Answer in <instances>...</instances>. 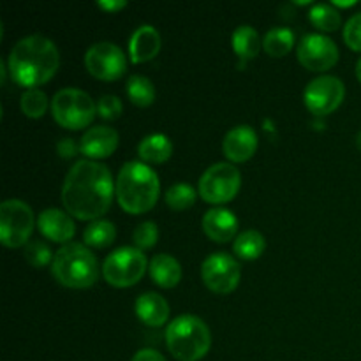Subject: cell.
<instances>
[{"mask_svg": "<svg viewBox=\"0 0 361 361\" xmlns=\"http://www.w3.org/2000/svg\"><path fill=\"white\" fill-rule=\"evenodd\" d=\"M113 176L108 166L97 161H78L62 185V203L69 215L80 221H99L111 207Z\"/></svg>", "mask_w": 361, "mask_h": 361, "instance_id": "obj_1", "label": "cell"}, {"mask_svg": "<svg viewBox=\"0 0 361 361\" xmlns=\"http://www.w3.org/2000/svg\"><path fill=\"white\" fill-rule=\"evenodd\" d=\"M59 66V49L44 35H27L20 39L7 59V69L13 81L27 90L51 80Z\"/></svg>", "mask_w": 361, "mask_h": 361, "instance_id": "obj_2", "label": "cell"}, {"mask_svg": "<svg viewBox=\"0 0 361 361\" xmlns=\"http://www.w3.org/2000/svg\"><path fill=\"white\" fill-rule=\"evenodd\" d=\"M161 194L159 176L148 164L130 161L122 166L115 182V196L123 212L145 214L155 207Z\"/></svg>", "mask_w": 361, "mask_h": 361, "instance_id": "obj_3", "label": "cell"}, {"mask_svg": "<svg viewBox=\"0 0 361 361\" xmlns=\"http://www.w3.org/2000/svg\"><path fill=\"white\" fill-rule=\"evenodd\" d=\"M166 348L178 361L203 360L212 348L210 328L196 316H178L166 328Z\"/></svg>", "mask_w": 361, "mask_h": 361, "instance_id": "obj_4", "label": "cell"}, {"mask_svg": "<svg viewBox=\"0 0 361 361\" xmlns=\"http://www.w3.org/2000/svg\"><path fill=\"white\" fill-rule=\"evenodd\" d=\"M51 274L62 286L71 289H87L99 277V264L94 252L85 243L69 242L56 250Z\"/></svg>", "mask_w": 361, "mask_h": 361, "instance_id": "obj_5", "label": "cell"}, {"mask_svg": "<svg viewBox=\"0 0 361 361\" xmlns=\"http://www.w3.org/2000/svg\"><path fill=\"white\" fill-rule=\"evenodd\" d=\"M51 115L59 126L80 130L90 126L97 115V104L80 88H62L51 99Z\"/></svg>", "mask_w": 361, "mask_h": 361, "instance_id": "obj_6", "label": "cell"}, {"mask_svg": "<svg viewBox=\"0 0 361 361\" xmlns=\"http://www.w3.org/2000/svg\"><path fill=\"white\" fill-rule=\"evenodd\" d=\"M147 268L143 250L136 247H120L102 263V277L113 288H130L141 281Z\"/></svg>", "mask_w": 361, "mask_h": 361, "instance_id": "obj_7", "label": "cell"}, {"mask_svg": "<svg viewBox=\"0 0 361 361\" xmlns=\"http://www.w3.org/2000/svg\"><path fill=\"white\" fill-rule=\"evenodd\" d=\"M34 226V212L25 201L6 200L0 204V240L6 247L27 245Z\"/></svg>", "mask_w": 361, "mask_h": 361, "instance_id": "obj_8", "label": "cell"}, {"mask_svg": "<svg viewBox=\"0 0 361 361\" xmlns=\"http://www.w3.org/2000/svg\"><path fill=\"white\" fill-rule=\"evenodd\" d=\"M240 187L242 175L238 169L229 162H217L201 175L197 190L207 203L224 204L235 200Z\"/></svg>", "mask_w": 361, "mask_h": 361, "instance_id": "obj_9", "label": "cell"}, {"mask_svg": "<svg viewBox=\"0 0 361 361\" xmlns=\"http://www.w3.org/2000/svg\"><path fill=\"white\" fill-rule=\"evenodd\" d=\"M85 67L97 80L115 81L126 74V53L109 41L95 42L85 53Z\"/></svg>", "mask_w": 361, "mask_h": 361, "instance_id": "obj_10", "label": "cell"}, {"mask_svg": "<svg viewBox=\"0 0 361 361\" xmlns=\"http://www.w3.org/2000/svg\"><path fill=\"white\" fill-rule=\"evenodd\" d=\"M201 279L212 293L229 295L235 291L242 279L238 261L226 252H215L201 264Z\"/></svg>", "mask_w": 361, "mask_h": 361, "instance_id": "obj_11", "label": "cell"}, {"mask_svg": "<svg viewBox=\"0 0 361 361\" xmlns=\"http://www.w3.org/2000/svg\"><path fill=\"white\" fill-rule=\"evenodd\" d=\"M344 97L345 87L342 80H338L337 76H330V74L312 80L303 92L307 109L319 116L334 113L342 104Z\"/></svg>", "mask_w": 361, "mask_h": 361, "instance_id": "obj_12", "label": "cell"}, {"mask_svg": "<svg viewBox=\"0 0 361 361\" xmlns=\"http://www.w3.org/2000/svg\"><path fill=\"white\" fill-rule=\"evenodd\" d=\"M300 63L312 73L330 71L338 62V48L328 35L307 34L296 49Z\"/></svg>", "mask_w": 361, "mask_h": 361, "instance_id": "obj_13", "label": "cell"}, {"mask_svg": "<svg viewBox=\"0 0 361 361\" xmlns=\"http://www.w3.org/2000/svg\"><path fill=\"white\" fill-rule=\"evenodd\" d=\"M257 150V134L250 126H236L222 141V152L233 162H245Z\"/></svg>", "mask_w": 361, "mask_h": 361, "instance_id": "obj_14", "label": "cell"}, {"mask_svg": "<svg viewBox=\"0 0 361 361\" xmlns=\"http://www.w3.org/2000/svg\"><path fill=\"white\" fill-rule=\"evenodd\" d=\"M116 147H118V133L108 126L90 127L80 141L81 154L90 157V161L109 157Z\"/></svg>", "mask_w": 361, "mask_h": 361, "instance_id": "obj_15", "label": "cell"}, {"mask_svg": "<svg viewBox=\"0 0 361 361\" xmlns=\"http://www.w3.org/2000/svg\"><path fill=\"white\" fill-rule=\"evenodd\" d=\"M37 228L48 240L56 243H69L76 233V226L67 212L59 208H48L37 217Z\"/></svg>", "mask_w": 361, "mask_h": 361, "instance_id": "obj_16", "label": "cell"}, {"mask_svg": "<svg viewBox=\"0 0 361 361\" xmlns=\"http://www.w3.org/2000/svg\"><path fill=\"white\" fill-rule=\"evenodd\" d=\"M203 231L214 242L226 243L236 238L238 219L228 208H212L203 215Z\"/></svg>", "mask_w": 361, "mask_h": 361, "instance_id": "obj_17", "label": "cell"}, {"mask_svg": "<svg viewBox=\"0 0 361 361\" xmlns=\"http://www.w3.org/2000/svg\"><path fill=\"white\" fill-rule=\"evenodd\" d=\"M161 51V34L152 25H141L134 30L129 41V56L134 63L155 59Z\"/></svg>", "mask_w": 361, "mask_h": 361, "instance_id": "obj_18", "label": "cell"}, {"mask_svg": "<svg viewBox=\"0 0 361 361\" xmlns=\"http://www.w3.org/2000/svg\"><path fill=\"white\" fill-rule=\"evenodd\" d=\"M136 316L141 323L147 326H162L166 324L169 317V303L166 302L164 296L157 295V293H145L136 300Z\"/></svg>", "mask_w": 361, "mask_h": 361, "instance_id": "obj_19", "label": "cell"}, {"mask_svg": "<svg viewBox=\"0 0 361 361\" xmlns=\"http://www.w3.org/2000/svg\"><path fill=\"white\" fill-rule=\"evenodd\" d=\"M148 271L150 277L159 288L171 289L178 286L182 281V267L176 261V257L169 256V254H157L154 259L148 264Z\"/></svg>", "mask_w": 361, "mask_h": 361, "instance_id": "obj_20", "label": "cell"}, {"mask_svg": "<svg viewBox=\"0 0 361 361\" xmlns=\"http://www.w3.org/2000/svg\"><path fill=\"white\" fill-rule=\"evenodd\" d=\"M173 154V143L164 134H150L137 145V155L148 164H162L169 161Z\"/></svg>", "mask_w": 361, "mask_h": 361, "instance_id": "obj_21", "label": "cell"}, {"mask_svg": "<svg viewBox=\"0 0 361 361\" xmlns=\"http://www.w3.org/2000/svg\"><path fill=\"white\" fill-rule=\"evenodd\" d=\"M233 49L236 55L243 60H252L259 55L261 48H263V41L259 39V34L250 25H240L236 30L233 32Z\"/></svg>", "mask_w": 361, "mask_h": 361, "instance_id": "obj_22", "label": "cell"}, {"mask_svg": "<svg viewBox=\"0 0 361 361\" xmlns=\"http://www.w3.org/2000/svg\"><path fill=\"white\" fill-rule=\"evenodd\" d=\"M267 249V240L256 229H247V231L240 233L233 243V250L240 259L254 261L261 257V254Z\"/></svg>", "mask_w": 361, "mask_h": 361, "instance_id": "obj_23", "label": "cell"}, {"mask_svg": "<svg viewBox=\"0 0 361 361\" xmlns=\"http://www.w3.org/2000/svg\"><path fill=\"white\" fill-rule=\"evenodd\" d=\"M295 46V32L288 27H274L264 34L263 49L274 59L288 55Z\"/></svg>", "mask_w": 361, "mask_h": 361, "instance_id": "obj_24", "label": "cell"}, {"mask_svg": "<svg viewBox=\"0 0 361 361\" xmlns=\"http://www.w3.org/2000/svg\"><path fill=\"white\" fill-rule=\"evenodd\" d=\"M126 94L133 104L140 106V108H147L155 101V87L147 76L141 74H133L129 76L126 85Z\"/></svg>", "mask_w": 361, "mask_h": 361, "instance_id": "obj_25", "label": "cell"}, {"mask_svg": "<svg viewBox=\"0 0 361 361\" xmlns=\"http://www.w3.org/2000/svg\"><path fill=\"white\" fill-rule=\"evenodd\" d=\"M116 238V229L115 224L109 221H99L90 222L87 226L83 233L85 245L94 247V249H104V247H109Z\"/></svg>", "mask_w": 361, "mask_h": 361, "instance_id": "obj_26", "label": "cell"}, {"mask_svg": "<svg viewBox=\"0 0 361 361\" xmlns=\"http://www.w3.org/2000/svg\"><path fill=\"white\" fill-rule=\"evenodd\" d=\"M309 20L314 27L324 32H335L342 25L341 11H337V7H334L331 4H316V6H312L309 13Z\"/></svg>", "mask_w": 361, "mask_h": 361, "instance_id": "obj_27", "label": "cell"}, {"mask_svg": "<svg viewBox=\"0 0 361 361\" xmlns=\"http://www.w3.org/2000/svg\"><path fill=\"white\" fill-rule=\"evenodd\" d=\"M196 189L185 182L173 183L164 194L166 204L175 212H182L192 207V204L196 203Z\"/></svg>", "mask_w": 361, "mask_h": 361, "instance_id": "obj_28", "label": "cell"}, {"mask_svg": "<svg viewBox=\"0 0 361 361\" xmlns=\"http://www.w3.org/2000/svg\"><path fill=\"white\" fill-rule=\"evenodd\" d=\"M20 106L23 115H27L28 118H41L48 109V97L39 88H30V90L23 92Z\"/></svg>", "mask_w": 361, "mask_h": 361, "instance_id": "obj_29", "label": "cell"}, {"mask_svg": "<svg viewBox=\"0 0 361 361\" xmlns=\"http://www.w3.org/2000/svg\"><path fill=\"white\" fill-rule=\"evenodd\" d=\"M25 259L32 264L34 268H42L46 264L53 263V252L48 247V243H44L42 240H30V242L25 245Z\"/></svg>", "mask_w": 361, "mask_h": 361, "instance_id": "obj_30", "label": "cell"}, {"mask_svg": "<svg viewBox=\"0 0 361 361\" xmlns=\"http://www.w3.org/2000/svg\"><path fill=\"white\" fill-rule=\"evenodd\" d=\"M133 240L136 243V249L140 250H148L152 247H155V243L159 242V228L155 222H143V224L137 226L133 233Z\"/></svg>", "mask_w": 361, "mask_h": 361, "instance_id": "obj_31", "label": "cell"}, {"mask_svg": "<svg viewBox=\"0 0 361 361\" xmlns=\"http://www.w3.org/2000/svg\"><path fill=\"white\" fill-rule=\"evenodd\" d=\"M123 111V104L116 95H102L97 102V115L104 120H116Z\"/></svg>", "mask_w": 361, "mask_h": 361, "instance_id": "obj_32", "label": "cell"}, {"mask_svg": "<svg viewBox=\"0 0 361 361\" xmlns=\"http://www.w3.org/2000/svg\"><path fill=\"white\" fill-rule=\"evenodd\" d=\"M344 41L355 51H361V13L353 14L344 27Z\"/></svg>", "mask_w": 361, "mask_h": 361, "instance_id": "obj_33", "label": "cell"}, {"mask_svg": "<svg viewBox=\"0 0 361 361\" xmlns=\"http://www.w3.org/2000/svg\"><path fill=\"white\" fill-rule=\"evenodd\" d=\"M56 152L60 154V157L63 159H73L76 157L81 152L80 145H76V141L69 140V137H63L59 145H56Z\"/></svg>", "mask_w": 361, "mask_h": 361, "instance_id": "obj_34", "label": "cell"}, {"mask_svg": "<svg viewBox=\"0 0 361 361\" xmlns=\"http://www.w3.org/2000/svg\"><path fill=\"white\" fill-rule=\"evenodd\" d=\"M133 361H166V358L155 349H141L134 355Z\"/></svg>", "mask_w": 361, "mask_h": 361, "instance_id": "obj_35", "label": "cell"}, {"mask_svg": "<svg viewBox=\"0 0 361 361\" xmlns=\"http://www.w3.org/2000/svg\"><path fill=\"white\" fill-rule=\"evenodd\" d=\"M97 6L108 13H116V11L123 9L127 2H123V0H101V2H97Z\"/></svg>", "mask_w": 361, "mask_h": 361, "instance_id": "obj_36", "label": "cell"}, {"mask_svg": "<svg viewBox=\"0 0 361 361\" xmlns=\"http://www.w3.org/2000/svg\"><path fill=\"white\" fill-rule=\"evenodd\" d=\"M355 0H351V2H338V0H334V2H331V6L334 7H351V6H355Z\"/></svg>", "mask_w": 361, "mask_h": 361, "instance_id": "obj_37", "label": "cell"}, {"mask_svg": "<svg viewBox=\"0 0 361 361\" xmlns=\"http://www.w3.org/2000/svg\"><path fill=\"white\" fill-rule=\"evenodd\" d=\"M356 76H358V80L361 83V59L358 60V63H356Z\"/></svg>", "mask_w": 361, "mask_h": 361, "instance_id": "obj_38", "label": "cell"}, {"mask_svg": "<svg viewBox=\"0 0 361 361\" xmlns=\"http://www.w3.org/2000/svg\"><path fill=\"white\" fill-rule=\"evenodd\" d=\"M356 147H358V150L361 152V130L356 134Z\"/></svg>", "mask_w": 361, "mask_h": 361, "instance_id": "obj_39", "label": "cell"}]
</instances>
